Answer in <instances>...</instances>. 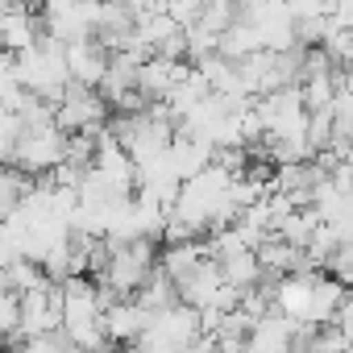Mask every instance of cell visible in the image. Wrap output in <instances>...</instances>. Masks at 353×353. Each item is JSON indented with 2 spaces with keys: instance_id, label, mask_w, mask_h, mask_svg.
<instances>
[{
  "instance_id": "obj_7",
  "label": "cell",
  "mask_w": 353,
  "mask_h": 353,
  "mask_svg": "<svg viewBox=\"0 0 353 353\" xmlns=\"http://www.w3.org/2000/svg\"><path fill=\"white\" fill-rule=\"evenodd\" d=\"M216 270H221V283H225V287H233V291H254V287L262 283V266H258L254 250H245V254H233V258L216 262Z\"/></svg>"
},
{
  "instance_id": "obj_3",
  "label": "cell",
  "mask_w": 353,
  "mask_h": 353,
  "mask_svg": "<svg viewBox=\"0 0 353 353\" xmlns=\"http://www.w3.org/2000/svg\"><path fill=\"white\" fill-rule=\"evenodd\" d=\"M158 270V250L154 241H129V245H117L108 250V266L100 270V279L92 283H104L117 299H133L137 287Z\"/></svg>"
},
{
  "instance_id": "obj_2",
  "label": "cell",
  "mask_w": 353,
  "mask_h": 353,
  "mask_svg": "<svg viewBox=\"0 0 353 353\" xmlns=\"http://www.w3.org/2000/svg\"><path fill=\"white\" fill-rule=\"evenodd\" d=\"M200 332V312L174 303L166 312H154L141 328V336L133 341V353H183Z\"/></svg>"
},
{
  "instance_id": "obj_11",
  "label": "cell",
  "mask_w": 353,
  "mask_h": 353,
  "mask_svg": "<svg viewBox=\"0 0 353 353\" xmlns=\"http://www.w3.org/2000/svg\"><path fill=\"white\" fill-rule=\"evenodd\" d=\"M71 345L63 341V332H50V336H30L21 345H13L9 353H67Z\"/></svg>"
},
{
  "instance_id": "obj_8",
  "label": "cell",
  "mask_w": 353,
  "mask_h": 353,
  "mask_svg": "<svg viewBox=\"0 0 353 353\" xmlns=\"http://www.w3.org/2000/svg\"><path fill=\"white\" fill-rule=\"evenodd\" d=\"M133 303H137L145 316H154V312H166V307H174V303H179V291H174V283H170L162 270H154V274H150V279L137 287Z\"/></svg>"
},
{
  "instance_id": "obj_10",
  "label": "cell",
  "mask_w": 353,
  "mask_h": 353,
  "mask_svg": "<svg viewBox=\"0 0 353 353\" xmlns=\"http://www.w3.org/2000/svg\"><path fill=\"white\" fill-rule=\"evenodd\" d=\"M233 21H237V5H229V0H212V5H200L196 30H204L208 38H221Z\"/></svg>"
},
{
  "instance_id": "obj_13",
  "label": "cell",
  "mask_w": 353,
  "mask_h": 353,
  "mask_svg": "<svg viewBox=\"0 0 353 353\" xmlns=\"http://www.w3.org/2000/svg\"><path fill=\"white\" fill-rule=\"evenodd\" d=\"M67 353H79V349H67Z\"/></svg>"
},
{
  "instance_id": "obj_6",
  "label": "cell",
  "mask_w": 353,
  "mask_h": 353,
  "mask_svg": "<svg viewBox=\"0 0 353 353\" xmlns=\"http://www.w3.org/2000/svg\"><path fill=\"white\" fill-rule=\"evenodd\" d=\"M63 63H67V83L96 92L100 79H104V71H108V50H104L96 38L71 42V46H63Z\"/></svg>"
},
{
  "instance_id": "obj_1",
  "label": "cell",
  "mask_w": 353,
  "mask_h": 353,
  "mask_svg": "<svg viewBox=\"0 0 353 353\" xmlns=\"http://www.w3.org/2000/svg\"><path fill=\"white\" fill-rule=\"evenodd\" d=\"M13 83L42 100V104H59V96L67 92V63H63V46L54 38H38L30 50L13 54Z\"/></svg>"
},
{
  "instance_id": "obj_9",
  "label": "cell",
  "mask_w": 353,
  "mask_h": 353,
  "mask_svg": "<svg viewBox=\"0 0 353 353\" xmlns=\"http://www.w3.org/2000/svg\"><path fill=\"white\" fill-rule=\"evenodd\" d=\"M34 192V179L21 174L17 166H0V221L17 216V208L26 204V196Z\"/></svg>"
},
{
  "instance_id": "obj_4",
  "label": "cell",
  "mask_w": 353,
  "mask_h": 353,
  "mask_svg": "<svg viewBox=\"0 0 353 353\" xmlns=\"http://www.w3.org/2000/svg\"><path fill=\"white\" fill-rule=\"evenodd\" d=\"M63 141H67V133H59L54 125L26 129L17 137V145H13L9 166H17L21 174H30V179H42V174H50L63 162Z\"/></svg>"
},
{
  "instance_id": "obj_5",
  "label": "cell",
  "mask_w": 353,
  "mask_h": 353,
  "mask_svg": "<svg viewBox=\"0 0 353 353\" xmlns=\"http://www.w3.org/2000/svg\"><path fill=\"white\" fill-rule=\"evenodd\" d=\"M50 117H54L59 133H96V129L108 125V104L96 92L67 83V92L59 96V104L50 108Z\"/></svg>"
},
{
  "instance_id": "obj_12",
  "label": "cell",
  "mask_w": 353,
  "mask_h": 353,
  "mask_svg": "<svg viewBox=\"0 0 353 353\" xmlns=\"http://www.w3.org/2000/svg\"><path fill=\"white\" fill-rule=\"evenodd\" d=\"M9 88H17V83H13V54L0 50V96H5Z\"/></svg>"
}]
</instances>
